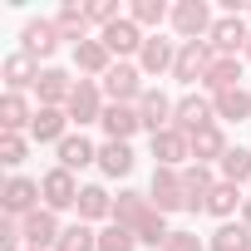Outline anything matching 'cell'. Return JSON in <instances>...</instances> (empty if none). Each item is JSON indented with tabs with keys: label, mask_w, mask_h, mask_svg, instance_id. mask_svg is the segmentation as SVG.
I'll return each mask as SVG.
<instances>
[{
	"label": "cell",
	"mask_w": 251,
	"mask_h": 251,
	"mask_svg": "<svg viewBox=\"0 0 251 251\" xmlns=\"http://www.w3.org/2000/svg\"><path fill=\"white\" fill-rule=\"evenodd\" d=\"M35 94H40V108H64L69 94H74V79H69L64 69H40Z\"/></svg>",
	"instance_id": "e0dca14e"
},
{
	"label": "cell",
	"mask_w": 251,
	"mask_h": 251,
	"mask_svg": "<svg viewBox=\"0 0 251 251\" xmlns=\"http://www.w3.org/2000/svg\"><path fill=\"white\" fill-rule=\"evenodd\" d=\"M128 20H133L138 30H153V25L173 20V10L163 5V0H133V5H128Z\"/></svg>",
	"instance_id": "d6a6232c"
},
{
	"label": "cell",
	"mask_w": 251,
	"mask_h": 251,
	"mask_svg": "<svg viewBox=\"0 0 251 251\" xmlns=\"http://www.w3.org/2000/svg\"><path fill=\"white\" fill-rule=\"evenodd\" d=\"M236 207H246L241 187H231V182H217V187H212V197H207V212H212V217H222V222H231V212H236Z\"/></svg>",
	"instance_id": "1f68e13d"
},
{
	"label": "cell",
	"mask_w": 251,
	"mask_h": 251,
	"mask_svg": "<svg viewBox=\"0 0 251 251\" xmlns=\"http://www.w3.org/2000/svg\"><path fill=\"white\" fill-rule=\"evenodd\" d=\"M212 108H217V118H226V123H246V118H251V94H246V89L212 94Z\"/></svg>",
	"instance_id": "4316f807"
},
{
	"label": "cell",
	"mask_w": 251,
	"mask_h": 251,
	"mask_svg": "<svg viewBox=\"0 0 251 251\" xmlns=\"http://www.w3.org/2000/svg\"><path fill=\"white\" fill-rule=\"evenodd\" d=\"M99 123H103V133H108L113 143H128V138L143 128V118H138V108H133V103H108Z\"/></svg>",
	"instance_id": "2e32d148"
},
{
	"label": "cell",
	"mask_w": 251,
	"mask_h": 251,
	"mask_svg": "<svg viewBox=\"0 0 251 251\" xmlns=\"http://www.w3.org/2000/svg\"><path fill=\"white\" fill-rule=\"evenodd\" d=\"M74 69L79 74H108L113 69V54H108V45L103 40H84V45H74Z\"/></svg>",
	"instance_id": "44dd1931"
},
{
	"label": "cell",
	"mask_w": 251,
	"mask_h": 251,
	"mask_svg": "<svg viewBox=\"0 0 251 251\" xmlns=\"http://www.w3.org/2000/svg\"><path fill=\"white\" fill-rule=\"evenodd\" d=\"M202 84H207L212 94H226V89H241V59H236V54H217Z\"/></svg>",
	"instance_id": "603a6c76"
},
{
	"label": "cell",
	"mask_w": 251,
	"mask_h": 251,
	"mask_svg": "<svg viewBox=\"0 0 251 251\" xmlns=\"http://www.w3.org/2000/svg\"><path fill=\"white\" fill-rule=\"evenodd\" d=\"M163 251H207V241H202V236H197V231H173V236H168V246H163Z\"/></svg>",
	"instance_id": "ab89813d"
},
{
	"label": "cell",
	"mask_w": 251,
	"mask_h": 251,
	"mask_svg": "<svg viewBox=\"0 0 251 251\" xmlns=\"http://www.w3.org/2000/svg\"><path fill=\"white\" fill-rule=\"evenodd\" d=\"M153 212H158V207L148 202V192H118V197H113V222L128 226V231H138Z\"/></svg>",
	"instance_id": "9a60e30c"
},
{
	"label": "cell",
	"mask_w": 251,
	"mask_h": 251,
	"mask_svg": "<svg viewBox=\"0 0 251 251\" xmlns=\"http://www.w3.org/2000/svg\"><path fill=\"white\" fill-rule=\"evenodd\" d=\"M173 64H177V45L163 40V35H148V45H143V54H138V69H143V74H168Z\"/></svg>",
	"instance_id": "ffe728a7"
},
{
	"label": "cell",
	"mask_w": 251,
	"mask_h": 251,
	"mask_svg": "<svg viewBox=\"0 0 251 251\" xmlns=\"http://www.w3.org/2000/svg\"><path fill=\"white\" fill-rule=\"evenodd\" d=\"M99 40L108 45V54H118V59H128V54H143V45H148V35L123 15V20H113L108 30H99Z\"/></svg>",
	"instance_id": "ba28073f"
},
{
	"label": "cell",
	"mask_w": 251,
	"mask_h": 251,
	"mask_svg": "<svg viewBox=\"0 0 251 251\" xmlns=\"http://www.w3.org/2000/svg\"><path fill=\"white\" fill-rule=\"evenodd\" d=\"M212 10H207V0H182V5H173V30L182 35V45H192V40H202V35H212Z\"/></svg>",
	"instance_id": "5b68a950"
},
{
	"label": "cell",
	"mask_w": 251,
	"mask_h": 251,
	"mask_svg": "<svg viewBox=\"0 0 251 251\" xmlns=\"http://www.w3.org/2000/svg\"><path fill=\"white\" fill-rule=\"evenodd\" d=\"M212 168L207 163H187L182 168V192H187V212H207V197H212Z\"/></svg>",
	"instance_id": "ac0fdd59"
},
{
	"label": "cell",
	"mask_w": 251,
	"mask_h": 251,
	"mask_svg": "<svg viewBox=\"0 0 251 251\" xmlns=\"http://www.w3.org/2000/svg\"><path fill=\"white\" fill-rule=\"evenodd\" d=\"M30 123H35V113H30L25 94H5L0 99V128L5 133H20V128H30Z\"/></svg>",
	"instance_id": "83f0119b"
},
{
	"label": "cell",
	"mask_w": 251,
	"mask_h": 251,
	"mask_svg": "<svg viewBox=\"0 0 251 251\" xmlns=\"http://www.w3.org/2000/svg\"><path fill=\"white\" fill-rule=\"evenodd\" d=\"M103 108H108V103H103V84H94V79H79L74 94H69V103H64L69 123H79V128H84V123H99Z\"/></svg>",
	"instance_id": "7a4b0ae2"
},
{
	"label": "cell",
	"mask_w": 251,
	"mask_h": 251,
	"mask_svg": "<svg viewBox=\"0 0 251 251\" xmlns=\"http://www.w3.org/2000/svg\"><path fill=\"white\" fill-rule=\"evenodd\" d=\"M222 163L226 158V138H222V128H217V123H207V128H197L192 133V163Z\"/></svg>",
	"instance_id": "d4e9b609"
},
{
	"label": "cell",
	"mask_w": 251,
	"mask_h": 251,
	"mask_svg": "<svg viewBox=\"0 0 251 251\" xmlns=\"http://www.w3.org/2000/svg\"><path fill=\"white\" fill-rule=\"evenodd\" d=\"M25 153H30V143L20 133H0V163H5V168H20Z\"/></svg>",
	"instance_id": "74e56055"
},
{
	"label": "cell",
	"mask_w": 251,
	"mask_h": 251,
	"mask_svg": "<svg viewBox=\"0 0 251 251\" xmlns=\"http://www.w3.org/2000/svg\"><path fill=\"white\" fill-rule=\"evenodd\" d=\"M212 45L207 40H192V45H177V64H173V79L177 84H202L207 69H212Z\"/></svg>",
	"instance_id": "277c9868"
},
{
	"label": "cell",
	"mask_w": 251,
	"mask_h": 251,
	"mask_svg": "<svg viewBox=\"0 0 251 251\" xmlns=\"http://www.w3.org/2000/svg\"><path fill=\"white\" fill-rule=\"evenodd\" d=\"M246 64H251V45H246Z\"/></svg>",
	"instance_id": "b9f144b4"
},
{
	"label": "cell",
	"mask_w": 251,
	"mask_h": 251,
	"mask_svg": "<svg viewBox=\"0 0 251 251\" xmlns=\"http://www.w3.org/2000/svg\"><path fill=\"white\" fill-rule=\"evenodd\" d=\"M99 168H103L108 177H128V173H133V148H128V143H113V138H108V143L99 148Z\"/></svg>",
	"instance_id": "f546056e"
},
{
	"label": "cell",
	"mask_w": 251,
	"mask_h": 251,
	"mask_svg": "<svg viewBox=\"0 0 251 251\" xmlns=\"http://www.w3.org/2000/svg\"><path fill=\"white\" fill-rule=\"evenodd\" d=\"M25 251H35V246H25Z\"/></svg>",
	"instance_id": "7bdbcfd3"
},
{
	"label": "cell",
	"mask_w": 251,
	"mask_h": 251,
	"mask_svg": "<svg viewBox=\"0 0 251 251\" xmlns=\"http://www.w3.org/2000/svg\"><path fill=\"white\" fill-rule=\"evenodd\" d=\"M45 192H40V182H30V177H10L5 182V192H0V207H5V217H30L35 212V202H40Z\"/></svg>",
	"instance_id": "8fae6325"
},
{
	"label": "cell",
	"mask_w": 251,
	"mask_h": 251,
	"mask_svg": "<svg viewBox=\"0 0 251 251\" xmlns=\"http://www.w3.org/2000/svg\"><path fill=\"white\" fill-rule=\"evenodd\" d=\"M173 113H177V103L163 94V89H148L143 99H138V118H143V128L158 138L163 128H173Z\"/></svg>",
	"instance_id": "30bf717a"
},
{
	"label": "cell",
	"mask_w": 251,
	"mask_h": 251,
	"mask_svg": "<svg viewBox=\"0 0 251 251\" xmlns=\"http://www.w3.org/2000/svg\"><path fill=\"white\" fill-rule=\"evenodd\" d=\"M133 246H138V231L118 226V222H108V226L99 231V251H133Z\"/></svg>",
	"instance_id": "d590c367"
},
{
	"label": "cell",
	"mask_w": 251,
	"mask_h": 251,
	"mask_svg": "<svg viewBox=\"0 0 251 251\" xmlns=\"http://www.w3.org/2000/svg\"><path fill=\"white\" fill-rule=\"evenodd\" d=\"M103 94H108L113 103H133V108H138V99L148 94V89H143V69L128 64V59H118V64L103 74Z\"/></svg>",
	"instance_id": "6da1fadb"
},
{
	"label": "cell",
	"mask_w": 251,
	"mask_h": 251,
	"mask_svg": "<svg viewBox=\"0 0 251 251\" xmlns=\"http://www.w3.org/2000/svg\"><path fill=\"white\" fill-rule=\"evenodd\" d=\"M99 217H108V222H113V197L94 182V187H84V192H79V222H99Z\"/></svg>",
	"instance_id": "4dcf8cb0"
},
{
	"label": "cell",
	"mask_w": 251,
	"mask_h": 251,
	"mask_svg": "<svg viewBox=\"0 0 251 251\" xmlns=\"http://www.w3.org/2000/svg\"><path fill=\"white\" fill-rule=\"evenodd\" d=\"M153 158H158V168H182V163H192V138L182 128H163L153 138Z\"/></svg>",
	"instance_id": "7c38bea8"
},
{
	"label": "cell",
	"mask_w": 251,
	"mask_h": 251,
	"mask_svg": "<svg viewBox=\"0 0 251 251\" xmlns=\"http://www.w3.org/2000/svg\"><path fill=\"white\" fill-rule=\"evenodd\" d=\"M54 30H59V40L84 45V40H89V10H84V5H64V10L54 15Z\"/></svg>",
	"instance_id": "f1b7e54d"
},
{
	"label": "cell",
	"mask_w": 251,
	"mask_h": 251,
	"mask_svg": "<svg viewBox=\"0 0 251 251\" xmlns=\"http://www.w3.org/2000/svg\"><path fill=\"white\" fill-rule=\"evenodd\" d=\"M148 202H153L163 217H168V212H182V207H187V192H182V168H153Z\"/></svg>",
	"instance_id": "3957f363"
},
{
	"label": "cell",
	"mask_w": 251,
	"mask_h": 251,
	"mask_svg": "<svg viewBox=\"0 0 251 251\" xmlns=\"http://www.w3.org/2000/svg\"><path fill=\"white\" fill-rule=\"evenodd\" d=\"M207 45H212V54H236V50H246V45H251V30H246V20H241V15H222V20L212 25Z\"/></svg>",
	"instance_id": "9c48e42d"
},
{
	"label": "cell",
	"mask_w": 251,
	"mask_h": 251,
	"mask_svg": "<svg viewBox=\"0 0 251 251\" xmlns=\"http://www.w3.org/2000/svg\"><path fill=\"white\" fill-rule=\"evenodd\" d=\"M35 79H40V64L25 54V50H15L10 59H5V94H20V89H35Z\"/></svg>",
	"instance_id": "7402d4cb"
},
{
	"label": "cell",
	"mask_w": 251,
	"mask_h": 251,
	"mask_svg": "<svg viewBox=\"0 0 251 251\" xmlns=\"http://www.w3.org/2000/svg\"><path fill=\"white\" fill-rule=\"evenodd\" d=\"M54 251H99V231L89 222H74V226H64V236H59Z\"/></svg>",
	"instance_id": "e575fe53"
},
{
	"label": "cell",
	"mask_w": 251,
	"mask_h": 251,
	"mask_svg": "<svg viewBox=\"0 0 251 251\" xmlns=\"http://www.w3.org/2000/svg\"><path fill=\"white\" fill-rule=\"evenodd\" d=\"M40 192H45V207L50 212H64V207H79V182H74V173L69 168H54V173H45L40 177Z\"/></svg>",
	"instance_id": "52a82bcc"
},
{
	"label": "cell",
	"mask_w": 251,
	"mask_h": 251,
	"mask_svg": "<svg viewBox=\"0 0 251 251\" xmlns=\"http://www.w3.org/2000/svg\"><path fill=\"white\" fill-rule=\"evenodd\" d=\"M241 222H246V226H251V197H246V207H241Z\"/></svg>",
	"instance_id": "60d3db41"
},
{
	"label": "cell",
	"mask_w": 251,
	"mask_h": 251,
	"mask_svg": "<svg viewBox=\"0 0 251 251\" xmlns=\"http://www.w3.org/2000/svg\"><path fill=\"white\" fill-rule=\"evenodd\" d=\"M207 251H251V226L246 222H222L207 236Z\"/></svg>",
	"instance_id": "cb8c5ba5"
},
{
	"label": "cell",
	"mask_w": 251,
	"mask_h": 251,
	"mask_svg": "<svg viewBox=\"0 0 251 251\" xmlns=\"http://www.w3.org/2000/svg\"><path fill=\"white\" fill-rule=\"evenodd\" d=\"M30 138L35 143H64L69 138V113L64 108H35V123H30Z\"/></svg>",
	"instance_id": "d6986e66"
},
{
	"label": "cell",
	"mask_w": 251,
	"mask_h": 251,
	"mask_svg": "<svg viewBox=\"0 0 251 251\" xmlns=\"http://www.w3.org/2000/svg\"><path fill=\"white\" fill-rule=\"evenodd\" d=\"M89 163H99V148L84 138V133H69L64 143H59V168H89Z\"/></svg>",
	"instance_id": "484cf974"
},
{
	"label": "cell",
	"mask_w": 251,
	"mask_h": 251,
	"mask_svg": "<svg viewBox=\"0 0 251 251\" xmlns=\"http://www.w3.org/2000/svg\"><path fill=\"white\" fill-rule=\"evenodd\" d=\"M212 118H217L212 99H202V94H187V99H177V113H173V128H182V133L192 138L197 128H207Z\"/></svg>",
	"instance_id": "4fadbf2b"
},
{
	"label": "cell",
	"mask_w": 251,
	"mask_h": 251,
	"mask_svg": "<svg viewBox=\"0 0 251 251\" xmlns=\"http://www.w3.org/2000/svg\"><path fill=\"white\" fill-rule=\"evenodd\" d=\"M20 236H25L35 251H54V246H59V236H64V226L54 222V212H50V207H35L30 217H20Z\"/></svg>",
	"instance_id": "8992f818"
},
{
	"label": "cell",
	"mask_w": 251,
	"mask_h": 251,
	"mask_svg": "<svg viewBox=\"0 0 251 251\" xmlns=\"http://www.w3.org/2000/svg\"><path fill=\"white\" fill-rule=\"evenodd\" d=\"M20 50H25L30 59H50V54L59 50V30H54V20H30V25L20 30Z\"/></svg>",
	"instance_id": "5bb4252c"
},
{
	"label": "cell",
	"mask_w": 251,
	"mask_h": 251,
	"mask_svg": "<svg viewBox=\"0 0 251 251\" xmlns=\"http://www.w3.org/2000/svg\"><path fill=\"white\" fill-rule=\"evenodd\" d=\"M222 182H231V187L251 182V153H246V148H226V158H222Z\"/></svg>",
	"instance_id": "836d02e7"
},
{
	"label": "cell",
	"mask_w": 251,
	"mask_h": 251,
	"mask_svg": "<svg viewBox=\"0 0 251 251\" xmlns=\"http://www.w3.org/2000/svg\"><path fill=\"white\" fill-rule=\"evenodd\" d=\"M89 10V25H99V30H108L113 20H123L118 15V0H94V5H84Z\"/></svg>",
	"instance_id": "f35d334b"
},
{
	"label": "cell",
	"mask_w": 251,
	"mask_h": 251,
	"mask_svg": "<svg viewBox=\"0 0 251 251\" xmlns=\"http://www.w3.org/2000/svg\"><path fill=\"white\" fill-rule=\"evenodd\" d=\"M168 236H173V231H168V217H163V212H153V217L138 226V246H153V251H163V246H168Z\"/></svg>",
	"instance_id": "8d00e7d4"
}]
</instances>
